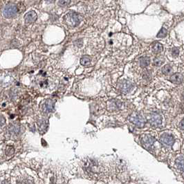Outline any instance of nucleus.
<instances>
[{
    "label": "nucleus",
    "instance_id": "obj_1",
    "mask_svg": "<svg viewBox=\"0 0 184 184\" xmlns=\"http://www.w3.org/2000/svg\"><path fill=\"white\" fill-rule=\"evenodd\" d=\"M64 22L69 27H76L80 24L81 17L80 15L74 11H70L65 15L63 18Z\"/></svg>",
    "mask_w": 184,
    "mask_h": 184
},
{
    "label": "nucleus",
    "instance_id": "obj_2",
    "mask_svg": "<svg viewBox=\"0 0 184 184\" xmlns=\"http://www.w3.org/2000/svg\"><path fill=\"white\" fill-rule=\"evenodd\" d=\"M131 123L138 127H143L146 123V119L138 113H133L129 118Z\"/></svg>",
    "mask_w": 184,
    "mask_h": 184
},
{
    "label": "nucleus",
    "instance_id": "obj_3",
    "mask_svg": "<svg viewBox=\"0 0 184 184\" xmlns=\"http://www.w3.org/2000/svg\"><path fill=\"white\" fill-rule=\"evenodd\" d=\"M147 121L150 123L151 125L154 127H158L161 125L162 123V118L161 115L157 114V113H151L148 114L147 116Z\"/></svg>",
    "mask_w": 184,
    "mask_h": 184
},
{
    "label": "nucleus",
    "instance_id": "obj_4",
    "mask_svg": "<svg viewBox=\"0 0 184 184\" xmlns=\"http://www.w3.org/2000/svg\"><path fill=\"white\" fill-rule=\"evenodd\" d=\"M18 9L16 5L8 4L4 7L3 10V14L5 17L11 18L13 17L17 13Z\"/></svg>",
    "mask_w": 184,
    "mask_h": 184
},
{
    "label": "nucleus",
    "instance_id": "obj_5",
    "mask_svg": "<svg viewBox=\"0 0 184 184\" xmlns=\"http://www.w3.org/2000/svg\"><path fill=\"white\" fill-rule=\"evenodd\" d=\"M133 87H134V85L132 82L127 81V80H123L118 83V89L123 94H127V93L130 92Z\"/></svg>",
    "mask_w": 184,
    "mask_h": 184
},
{
    "label": "nucleus",
    "instance_id": "obj_6",
    "mask_svg": "<svg viewBox=\"0 0 184 184\" xmlns=\"http://www.w3.org/2000/svg\"><path fill=\"white\" fill-rule=\"evenodd\" d=\"M160 142L165 147H172L174 143V138L169 134H163L160 137Z\"/></svg>",
    "mask_w": 184,
    "mask_h": 184
},
{
    "label": "nucleus",
    "instance_id": "obj_7",
    "mask_svg": "<svg viewBox=\"0 0 184 184\" xmlns=\"http://www.w3.org/2000/svg\"><path fill=\"white\" fill-rule=\"evenodd\" d=\"M156 141L155 138L150 135H144L141 138V143L143 145L147 150H150L154 145V142Z\"/></svg>",
    "mask_w": 184,
    "mask_h": 184
},
{
    "label": "nucleus",
    "instance_id": "obj_8",
    "mask_svg": "<svg viewBox=\"0 0 184 184\" xmlns=\"http://www.w3.org/2000/svg\"><path fill=\"white\" fill-rule=\"evenodd\" d=\"M37 15L36 13L34 10H31V11H29L26 13V15H24V20L26 24H32L34 22H35L36 19H37Z\"/></svg>",
    "mask_w": 184,
    "mask_h": 184
},
{
    "label": "nucleus",
    "instance_id": "obj_9",
    "mask_svg": "<svg viewBox=\"0 0 184 184\" xmlns=\"http://www.w3.org/2000/svg\"><path fill=\"white\" fill-rule=\"evenodd\" d=\"M170 81L172 82V83L176 84V85H179L181 84L183 81V76L180 73H175V74H172L170 76Z\"/></svg>",
    "mask_w": 184,
    "mask_h": 184
},
{
    "label": "nucleus",
    "instance_id": "obj_10",
    "mask_svg": "<svg viewBox=\"0 0 184 184\" xmlns=\"http://www.w3.org/2000/svg\"><path fill=\"white\" fill-rule=\"evenodd\" d=\"M55 106V101L53 100L49 99L45 101L44 104L43 105V109L45 112L49 113L53 111Z\"/></svg>",
    "mask_w": 184,
    "mask_h": 184
},
{
    "label": "nucleus",
    "instance_id": "obj_11",
    "mask_svg": "<svg viewBox=\"0 0 184 184\" xmlns=\"http://www.w3.org/2000/svg\"><path fill=\"white\" fill-rule=\"evenodd\" d=\"M152 50L155 54H159L163 50V47L161 44L155 42L152 44Z\"/></svg>",
    "mask_w": 184,
    "mask_h": 184
},
{
    "label": "nucleus",
    "instance_id": "obj_12",
    "mask_svg": "<svg viewBox=\"0 0 184 184\" xmlns=\"http://www.w3.org/2000/svg\"><path fill=\"white\" fill-rule=\"evenodd\" d=\"M9 132L12 135H17L20 132V127L18 124H12L10 125Z\"/></svg>",
    "mask_w": 184,
    "mask_h": 184
},
{
    "label": "nucleus",
    "instance_id": "obj_13",
    "mask_svg": "<svg viewBox=\"0 0 184 184\" xmlns=\"http://www.w3.org/2000/svg\"><path fill=\"white\" fill-rule=\"evenodd\" d=\"M140 66L142 68H145L148 67L150 64V58L148 57H141L139 59Z\"/></svg>",
    "mask_w": 184,
    "mask_h": 184
},
{
    "label": "nucleus",
    "instance_id": "obj_14",
    "mask_svg": "<svg viewBox=\"0 0 184 184\" xmlns=\"http://www.w3.org/2000/svg\"><path fill=\"white\" fill-rule=\"evenodd\" d=\"M92 58L89 56H84L81 59V64L85 67H89L91 65Z\"/></svg>",
    "mask_w": 184,
    "mask_h": 184
},
{
    "label": "nucleus",
    "instance_id": "obj_15",
    "mask_svg": "<svg viewBox=\"0 0 184 184\" xmlns=\"http://www.w3.org/2000/svg\"><path fill=\"white\" fill-rule=\"evenodd\" d=\"M164 58L163 56H157L154 59V61H153V65L155 67H161L163 65V64L164 63Z\"/></svg>",
    "mask_w": 184,
    "mask_h": 184
},
{
    "label": "nucleus",
    "instance_id": "obj_16",
    "mask_svg": "<svg viewBox=\"0 0 184 184\" xmlns=\"http://www.w3.org/2000/svg\"><path fill=\"white\" fill-rule=\"evenodd\" d=\"M176 165L180 170L183 172V156H180L176 158Z\"/></svg>",
    "mask_w": 184,
    "mask_h": 184
},
{
    "label": "nucleus",
    "instance_id": "obj_17",
    "mask_svg": "<svg viewBox=\"0 0 184 184\" xmlns=\"http://www.w3.org/2000/svg\"><path fill=\"white\" fill-rule=\"evenodd\" d=\"M172 68L170 65H164L161 69L162 73H163V74H165V75H168V74H170V73L172 72Z\"/></svg>",
    "mask_w": 184,
    "mask_h": 184
},
{
    "label": "nucleus",
    "instance_id": "obj_18",
    "mask_svg": "<svg viewBox=\"0 0 184 184\" xmlns=\"http://www.w3.org/2000/svg\"><path fill=\"white\" fill-rule=\"evenodd\" d=\"M167 31L165 28H161V30L159 31V32L158 33V34L156 35V37L158 38H164L167 36Z\"/></svg>",
    "mask_w": 184,
    "mask_h": 184
},
{
    "label": "nucleus",
    "instance_id": "obj_19",
    "mask_svg": "<svg viewBox=\"0 0 184 184\" xmlns=\"http://www.w3.org/2000/svg\"><path fill=\"white\" fill-rule=\"evenodd\" d=\"M38 127H39L40 130L41 131H44V130H46L47 127V122L45 121H41L38 123Z\"/></svg>",
    "mask_w": 184,
    "mask_h": 184
},
{
    "label": "nucleus",
    "instance_id": "obj_20",
    "mask_svg": "<svg viewBox=\"0 0 184 184\" xmlns=\"http://www.w3.org/2000/svg\"><path fill=\"white\" fill-rule=\"evenodd\" d=\"M72 0H59V6L61 7H66L71 3Z\"/></svg>",
    "mask_w": 184,
    "mask_h": 184
},
{
    "label": "nucleus",
    "instance_id": "obj_21",
    "mask_svg": "<svg viewBox=\"0 0 184 184\" xmlns=\"http://www.w3.org/2000/svg\"><path fill=\"white\" fill-rule=\"evenodd\" d=\"M171 53H172L173 57H177L178 55H179L180 51H179V49H178V48L174 47V48L172 49V51H171Z\"/></svg>",
    "mask_w": 184,
    "mask_h": 184
},
{
    "label": "nucleus",
    "instance_id": "obj_22",
    "mask_svg": "<svg viewBox=\"0 0 184 184\" xmlns=\"http://www.w3.org/2000/svg\"><path fill=\"white\" fill-rule=\"evenodd\" d=\"M6 154L8 156L12 155V154L14 153V148L12 147L8 146V147H7V148H6Z\"/></svg>",
    "mask_w": 184,
    "mask_h": 184
},
{
    "label": "nucleus",
    "instance_id": "obj_23",
    "mask_svg": "<svg viewBox=\"0 0 184 184\" xmlns=\"http://www.w3.org/2000/svg\"><path fill=\"white\" fill-rule=\"evenodd\" d=\"M6 123V120L3 118V116L0 115V127H1Z\"/></svg>",
    "mask_w": 184,
    "mask_h": 184
},
{
    "label": "nucleus",
    "instance_id": "obj_24",
    "mask_svg": "<svg viewBox=\"0 0 184 184\" xmlns=\"http://www.w3.org/2000/svg\"><path fill=\"white\" fill-rule=\"evenodd\" d=\"M179 127L181 128V130H183V129H184V127H183V120H181V123H180V124H179Z\"/></svg>",
    "mask_w": 184,
    "mask_h": 184
},
{
    "label": "nucleus",
    "instance_id": "obj_25",
    "mask_svg": "<svg viewBox=\"0 0 184 184\" xmlns=\"http://www.w3.org/2000/svg\"><path fill=\"white\" fill-rule=\"evenodd\" d=\"M0 184H9L8 182L5 180H0Z\"/></svg>",
    "mask_w": 184,
    "mask_h": 184
},
{
    "label": "nucleus",
    "instance_id": "obj_26",
    "mask_svg": "<svg viewBox=\"0 0 184 184\" xmlns=\"http://www.w3.org/2000/svg\"><path fill=\"white\" fill-rule=\"evenodd\" d=\"M45 1H47L48 3H54L56 0H45Z\"/></svg>",
    "mask_w": 184,
    "mask_h": 184
}]
</instances>
